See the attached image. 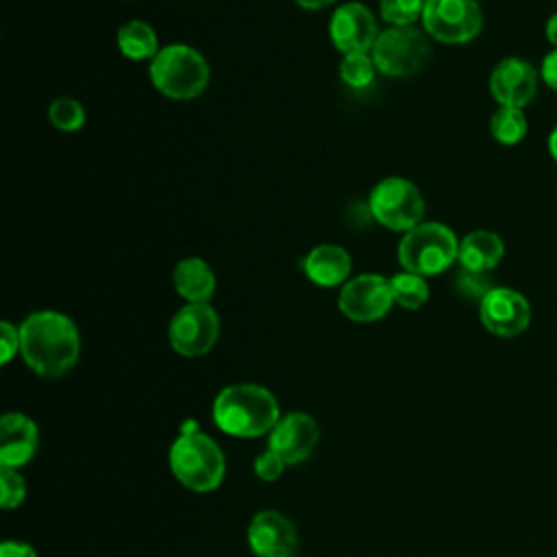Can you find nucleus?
Listing matches in <instances>:
<instances>
[{
  "instance_id": "nucleus-28",
  "label": "nucleus",
  "mask_w": 557,
  "mask_h": 557,
  "mask_svg": "<svg viewBox=\"0 0 557 557\" xmlns=\"http://www.w3.org/2000/svg\"><path fill=\"white\" fill-rule=\"evenodd\" d=\"M20 350V329L11 322H0V363L7 366Z\"/></svg>"
},
{
  "instance_id": "nucleus-25",
  "label": "nucleus",
  "mask_w": 557,
  "mask_h": 557,
  "mask_svg": "<svg viewBox=\"0 0 557 557\" xmlns=\"http://www.w3.org/2000/svg\"><path fill=\"white\" fill-rule=\"evenodd\" d=\"M426 0H381V17L392 26H411L418 17L422 20Z\"/></svg>"
},
{
  "instance_id": "nucleus-15",
  "label": "nucleus",
  "mask_w": 557,
  "mask_h": 557,
  "mask_svg": "<svg viewBox=\"0 0 557 557\" xmlns=\"http://www.w3.org/2000/svg\"><path fill=\"white\" fill-rule=\"evenodd\" d=\"M490 91L500 107L522 109L537 91V70L524 59L507 57L492 70Z\"/></svg>"
},
{
  "instance_id": "nucleus-6",
  "label": "nucleus",
  "mask_w": 557,
  "mask_h": 557,
  "mask_svg": "<svg viewBox=\"0 0 557 557\" xmlns=\"http://www.w3.org/2000/svg\"><path fill=\"white\" fill-rule=\"evenodd\" d=\"M431 57L429 39L416 26H389L372 46V61L385 76H413Z\"/></svg>"
},
{
  "instance_id": "nucleus-27",
  "label": "nucleus",
  "mask_w": 557,
  "mask_h": 557,
  "mask_svg": "<svg viewBox=\"0 0 557 557\" xmlns=\"http://www.w3.org/2000/svg\"><path fill=\"white\" fill-rule=\"evenodd\" d=\"M285 466H287V463H285L274 450H270V448H265L263 453H259V455L255 457V461H252V470H255L257 479L268 481V483L276 481V479L283 474Z\"/></svg>"
},
{
  "instance_id": "nucleus-3",
  "label": "nucleus",
  "mask_w": 557,
  "mask_h": 557,
  "mask_svg": "<svg viewBox=\"0 0 557 557\" xmlns=\"http://www.w3.org/2000/svg\"><path fill=\"white\" fill-rule=\"evenodd\" d=\"M174 479L198 494L220 487L226 474V459L222 448L200 431H183L168 453Z\"/></svg>"
},
{
  "instance_id": "nucleus-8",
  "label": "nucleus",
  "mask_w": 557,
  "mask_h": 557,
  "mask_svg": "<svg viewBox=\"0 0 557 557\" xmlns=\"http://www.w3.org/2000/svg\"><path fill=\"white\" fill-rule=\"evenodd\" d=\"M422 26L442 44H466L479 35L483 13L474 0H426Z\"/></svg>"
},
{
  "instance_id": "nucleus-19",
  "label": "nucleus",
  "mask_w": 557,
  "mask_h": 557,
  "mask_svg": "<svg viewBox=\"0 0 557 557\" xmlns=\"http://www.w3.org/2000/svg\"><path fill=\"white\" fill-rule=\"evenodd\" d=\"M174 289L187 302H209L215 292V276L207 261L189 257L174 268Z\"/></svg>"
},
{
  "instance_id": "nucleus-12",
  "label": "nucleus",
  "mask_w": 557,
  "mask_h": 557,
  "mask_svg": "<svg viewBox=\"0 0 557 557\" xmlns=\"http://www.w3.org/2000/svg\"><path fill=\"white\" fill-rule=\"evenodd\" d=\"M246 540L257 557H294L298 531L294 522L274 509L257 511L246 529Z\"/></svg>"
},
{
  "instance_id": "nucleus-17",
  "label": "nucleus",
  "mask_w": 557,
  "mask_h": 557,
  "mask_svg": "<svg viewBox=\"0 0 557 557\" xmlns=\"http://www.w3.org/2000/svg\"><path fill=\"white\" fill-rule=\"evenodd\" d=\"M302 268L311 283H315L320 287H335L348 278V274L352 270V261H350V255L342 246L322 244V246H315L313 250H309Z\"/></svg>"
},
{
  "instance_id": "nucleus-29",
  "label": "nucleus",
  "mask_w": 557,
  "mask_h": 557,
  "mask_svg": "<svg viewBox=\"0 0 557 557\" xmlns=\"http://www.w3.org/2000/svg\"><path fill=\"white\" fill-rule=\"evenodd\" d=\"M0 557H37V550L22 540H4L0 544Z\"/></svg>"
},
{
  "instance_id": "nucleus-22",
  "label": "nucleus",
  "mask_w": 557,
  "mask_h": 557,
  "mask_svg": "<svg viewBox=\"0 0 557 557\" xmlns=\"http://www.w3.org/2000/svg\"><path fill=\"white\" fill-rule=\"evenodd\" d=\"M392 283V294L394 302L400 305L403 309L416 311L429 300V285L424 276L413 274V272H398L389 278Z\"/></svg>"
},
{
  "instance_id": "nucleus-14",
  "label": "nucleus",
  "mask_w": 557,
  "mask_h": 557,
  "mask_svg": "<svg viewBox=\"0 0 557 557\" xmlns=\"http://www.w3.org/2000/svg\"><path fill=\"white\" fill-rule=\"evenodd\" d=\"M329 33L335 48L344 54L368 52L372 50L379 37L374 15L370 13V9H366L359 2H348L337 7L331 15Z\"/></svg>"
},
{
  "instance_id": "nucleus-4",
  "label": "nucleus",
  "mask_w": 557,
  "mask_h": 557,
  "mask_svg": "<svg viewBox=\"0 0 557 557\" xmlns=\"http://www.w3.org/2000/svg\"><path fill=\"white\" fill-rule=\"evenodd\" d=\"M209 65L205 57L185 44H172L150 61L152 85L172 100H191L209 85Z\"/></svg>"
},
{
  "instance_id": "nucleus-1",
  "label": "nucleus",
  "mask_w": 557,
  "mask_h": 557,
  "mask_svg": "<svg viewBox=\"0 0 557 557\" xmlns=\"http://www.w3.org/2000/svg\"><path fill=\"white\" fill-rule=\"evenodd\" d=\"M20 352L35 374L63 376L81 352L78 329L65 313L35 311L20 324Z\"/></svg>"
},
{
  "instance_id": "nucleus-20",
  "label": "nucleus",
  "mask_w": 557,
  "mask_h": 557,
  "mask_svg": "<svg viewBox=\"0 0 557 557\" xmlns=\"http://www.w3.org/2000/svg\"><path fill=\"white\" fill-rule=\"evenodd\" d=\"M117 48L124 57H128L133 61H141V59L152 61L157 57V52L161 50L154 28L141 20H131L120 26Z\"/></svg>"
},
{
  "instance_id": "nucleus-23",
  "label": "nucleus",
  "mask_w": 557,
  "mask_h": 557,
  "mask_svg": "<svg viewBox=\"0 0 557 557\" xmlns=\"http://www.w3.org/2000/svg\"><path fill=\"white\" fill-rule=\"evenodd\" d=\"M374 70H376V65L372 61V54H368V52L344 54V59L339 63L342 81L355 89L370 85L374 78Z\"/></svg>"
},
{
  "instance_id": "nucleus-11",
  "label": "nucleus",
  "mask_w": 557,
  "mask_h": 557,
  "mask_svg": "<svg viewBox=\"0 0 557 557\" xmlns=\"http://www.w3.org/2000/svg\"><path fill=\"white\" fill-rule=\"evenodd\" d=\"M483 326L498 337H516L531 322L529 300L509 287H492L479 302Z\"/></svg>"
},
{
  "instance_id": "nucleus-10",
  "label": "nucleus",
  "mask_w": 557,
  "mask_h": 557,
  "mask_svg": "<svg viewBox=\"0 0 557 557\" xmlns=\"http://www.w3.org/2000/svg\"><path fill=\"white\" fill-rule=\"evenodd\" d=\"M339 311L352 322H376L394 305L392 283L381 274H361L344 283L339 298Z\"/></svg>"
},
{
  "instance_id": "nucleus-13",
  "label": "nucleus",
  "mask_w": 557,
  "mask_h": 557,
  "mask_svg": "<svg viewBox=\"0 0 557 557\" xmlns=\"http://www.w3.org/2000/svg\"><path fill=\"white\" fill-rule=\"evenodd\" d=\"M320 440L318 422L302 411H289L278 418L268 433V448L274 450L287 466L305 461Z\"/></svg>"
},
{
  "instance_id": "nucleus-30",
  "label": "nucleus",
  "mask_w": 557,
  "mask_h": 557,
  "mask_svg": "<svg viewBox=\"0 0 557 557\" xmlns=\"http://www.w3.org/2000/svg\"><path fill=\"white\" fill-rule=\"evenodd\" d=\"M540 78L557 91V48L553 52H548L544 59H542V67H540Z\"/></svg>"
},
{
  "instance_id": "nucleus-32",
  "label": "nucleus",
  "mask_w": 557,
  "mask_h": 557,
  "mask_svg": "<svg viewBox=\"0 0 557 557\" xmlns=\"http://www.w3.org/2000/svg\"><path fill=\"white\" fill-rule=\"evenodd\" d=\"M302 9H322V7H326V4H331V2H335V0H296Z\"/></svg>"
},
{
  "instance_id": "nucleus-26",
  "label": "nucleus",
  "mask_w": 557,
  "mask_h": 557,
  "mask_svg": "<svg viewBox=\"0 0 557 557\" xmlns=\"http://www.w3.org/2000/svg\"><path fill=\"white\" fill-rule=\"evenodd\" d=\"M26 498V481L15 468L0 466V505L4 511L17 509Z\"/></svg>"
},
{
  "instance_id": "nucleus-33",
  "label": "nucleus",
  "mask_w": 557,
  "mask_h": 557,
  "mask_svg": "<svg viewBox=\"0 0 557 557\" xmlns=\"http://www.w3.org/2000/svg\"><path fill=\"white\" fill-rule=\"evenodd\" d=\"M548 152H550V157L557 161V126L550 131V137H548Z\"/></svg>"
},
{
  "instance_id": "nucleus-21",
  "label": "nucleus",
  "mask_w": 557,
  "mask_h": 557,
  "mask_svg": "<svg viewBox=\"0 0 557 557\" xmlns=\"http://www.w3.org/2000/svg\"><path fill=\"white\" fill-rule=\"evenodd\" d=\"M492 137L503 146H513L527 135V117L518 107H498L490 120Z\"/></svg>"
},
{
  "instance_id": "nucleus-5",
  "label": "nucleus",
  "mask_w": 557,
  "mask_h": 557,
  "mask_svg": "<svg viewBox=\"0 0 557 557\" xmlns=\"http://www.w3.org/2000/svg\"><path fill=\"white\" fill-rule=\"evenodd\" d=\"M459 255L455 233L440 222H420L398 244V261L405 272L420 276L442 274Z\"/></svg>"
},
{
  "instance_id": "nucleus-16",
  "label": "nucleus",
  "mask_w": 557,
  "mask_h": 557,
  "mask_svg": "<svg viewBox=\"0 0 557 557\" xmlns=\"http://www.w3.org/2000/svg\"><path fill=\"white\" fill-rule=\"evenodd\" d=\"M39 444V429L26 413L9 411L0 420V466L22 468L26 466Z\"/></svg>"
},
{
  "instance_id": "nucleus-2",
  "label": "nucleus",
  "mask_w": 557,
  "mask_h": 557,
  "mask_svg": "<svg viewBox=\"0 0 557 557\" xmlns=\"http://www.w3.org/2000/svg\"><path fill=\"white\" fill-rule=\"evenodd\" d=\"M213 422L233 437L268 435L281 418L276 396L257 383H233L218 392L211 407Z\"/></svg>"
},
{
  "instance_id": "nucleus-31",
  "label": "nucleus",
  "mask_w": 557,
  "mask_h": 557,
  "mask_svg": "<svg viewBox=\"0 0 557 557\" xmlns=\"http://www.w3.org/2000/svg\"><path fill=\"white\" fill-rule=\"evenodd\" d=\"M546 39L557 48V13H553L546 22Z\"/></svg>"
},
{
  "instance_id": "nucleus-7",
  "label": "nucleus",
  "mask_w": 557,
  "mask_h": 557,
  "mask_svg": "<svg viewBox=\"0 0 557 557\" xmlns=\"http://www.w3.org/2000/svg\"><path fill=\"white\" fill-rule=\"evenodd\" d=\"M372 218L392 231H411L424 218L420 189L400 176H387L374 185L368 198Z\"/></svg>"
},
{
  "instance_id": "nucleus-24",
  "label": "nucleus",
  "mask_w": 557,
  "mask_h": 557,
  "mask_svg": "<svg viewBox=\"0 0 557 557\" xmlns=\"http://www.w3.org/2000/svg\"><path fill=\"white\" fill-rule=\"evenodd\" d=\"M48 120L54 128L63 133H74L85 124V109L78 100L63 96L48 107Z\"/></svg>"
},
{
  "instance_id": "nucleus-18",
  "label": "nucleus",
  "mask_w": 557,
  "mask_h": 557,
  "mask_svg": "<svg viewBox=\"0 0 557 557\" xmlns=\"http://www.w3.org/2000/svg\"><path fill=\"white\" fill-rule=\"evenodd\" d=\"M505 255L503 239L492 231H472L459 244L457 261L468 272H487L500 263Z\"/></svg>"
},
{
  "instance_id": "nucleus-9",
  "label": "nucleus",
  "mask_w": 557,
  "mask_h": 557,
  "mask_svg": "<svg viewBox=\"0 0 557 557\" xmlns=\"http://www.w3.org/2000/svg\"><path fill=\"white\" fill-rule=\"evenodd\" d=\"M220 335L218 313L209 302H187L174 313L168 326V339L174 352L200 357L209 352Z\"/></svg>"
}]
</instances>
